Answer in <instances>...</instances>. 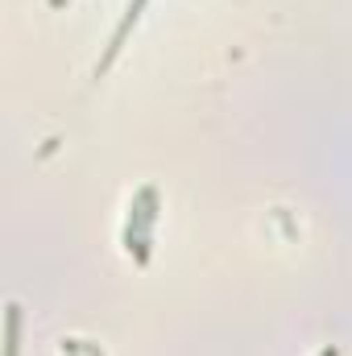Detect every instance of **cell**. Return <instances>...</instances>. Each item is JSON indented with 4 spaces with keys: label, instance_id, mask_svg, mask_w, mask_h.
<instances>
[{
    "label": "cell",
    "instance_id": "cell-1",
    "mask_svg": "<svg viewBox=\"0 0 352 356\" xmlns=\"http://www.w3.org/2000/svg\"><path fill=\"white\" fill-rule=\"evenodd\" d=\"M319 356H340V353H336V348H323V353H319Z\"/></svg>",
    "mask_w": 352,
    "mask_h": 356
}]
</instances>
